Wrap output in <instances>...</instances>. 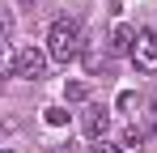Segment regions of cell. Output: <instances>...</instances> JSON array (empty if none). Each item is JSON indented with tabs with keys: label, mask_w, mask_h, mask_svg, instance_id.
Here are the masks:
<instances>
[{
	"label": "cell",
	"mask_w": 157,
	"mask_h": 153,
	"mask_svg": "<svg viewBox=\"0 0 157 153\" xmlns=\"http://www.w3.org/2000/svg\"><path fill=\"white\" fill-rule=\"evenodd\" d=\"M64 94H68V102H85V98H89V85H85V81H68Z\"/></svg>",
	"instance_id": "cell-7"
},
{
	"label": "cell",
	"mask_w": 157,
	"mask_h": 153,
	"mask_svg": "<svg viewBox=\"0 0 157 153\" xmlns=\"http://www.w3.org/2000/svg\"><path fill=\"white\" fill-rule=\"evenodd\" d=\"M9 153H13V149H9Z\"/></svg>",
	"instance_id": "cell-12"
},
{
	"label": "cell",
	"mask_w": 157,
	"mask_h": 153,
	"mask_svg": "<svg viewBox=\"0 0 157 153\" xmlns=\"http://www.w3.org/2000/svg\"><path fill=\"white\" fill-rule=\"evenodd\" d=\"M153 128H157V98H153Z\"/></svg>",
	"instance_id": "cell-11"
},
{
	"label": "cell",
	"mask_w": 157,
	"mask_h": 153,
	"mask_svg": "<svg viewBox=\"0 0 157 153\" xmlns=\"http://www.w3.org/2000/svg\"><path fill=\"white\" fill-rule=\"evenodd\" d=\"M47 51H38V47H26V51H17V68H13V76H26V81H38L43 76V68H47Z\"/></svg>",
	"instance_id": "cell-3"
},
{
	"label": "cell",
	"mask_w": 157,
	"mask_h": 153,
	"mask_svg": "<svg viewBox=\"0 0 157 153\" xmlns=\"http://www.w3.org/2000/svg\"><path fill=\"white\" fill-rule=\"evenodd\" d=\"M144 140H149V128H140V124H128L123 132H119V149L123 153H140Z\"/></svg>",
	"instance_id": "cell-5"
},
{
	"label": "cell",
	"mask_w": 157,
	"mask_h": 153,
	"mask_svg": "<svg viewBox=\"0 0 157 153\" xmlns=\"http://www.w3.org/2000/svg\"><path fill=\"white\" fill-rule=\"evenodd\" d=\"M106 128H110V111L106 106H89L85 111V136L89 140H106Z\"/></svg>",
	"instance_id": "cell-4"
},
{
	"label": "cell",
	"mask_w": 157,
	"mask_h": 153,
	"mask_svg": "<svg viewBox=\"0 0 157 153\" xmlns=\"http://www.w3.org/2000/svg\"><path fill=\"white\" fill-rule=\"evenodd\" d=\"M89 153H123V149H119V145H106V140H94Z\"/></svg>",
	"instance_id": "cell-10"
},
{
	"label": "cell",
	"mask_w": 157,
	"mask_h": 153,
	"mask_svg": "<svg viewBox=\"0 0 157 153\" xmlns=\"http://www.w3.org/2000/svg\"><path fill=\"white\" fill-rule=\"evenodd\" d=\"M115 106H119V111H132V106H136V94H132V89H123V94H119V102H115Z\"/></svg>",
	"instance_id": "cell-9"
},
{
	"label": "cell",
	"mask_w": 157,
	"mask_h": 153,
	"mask_svg": "<svg viewBox=\"0 0 157 153\" xmlns=\"http://www.w3.org/2000/svg\"><path fill=\"white\" fill-rule=\"evenodd\" d=\"M132 64H136L140 73H157V30H140V34H136Z\"/></svg>",
	"instance_id": "cell-2"
},
{
	"label": "cell",
	"mask_w": 157,
	"mask_h": 153,
	"mask_svg": "<svg viewBox=\"0 0 157 153\" xmlns=\"http://www.w3.org/2000/svg\"><path fill=\"white\" fill-rule=\"evenodd\" d=\"M136 34H140V30H132L128 22H119L115 30H110V51H119V55L128 51V55H132V47H136Z\"/></svg>",
	"instance_id": "cell-6"
},
{
	"label": "cell",
	"mask_w": 157,
	"mask_h": 153,
	"mask_svg": "<svg viewBox=\"0 0 157 153\" xmlns=\"http://www.w3.org/2000/svg\"><path fill=\"white\" fill-rule=\"evenodd\" d=\"M81 43H85V34H81V26L68 22V17H59V22L47 30V55H51L55 64H72L81 55Z\"/></svg>",
	"instance_id": "cell-1"
},
{
	"label": "cell",
	"mask_w": 157,
	"mask_h": 153,
	"mask_svg": "<svg viewBox=\"0 0 157 153\" xmlns=\"http://www.w3.org/2000/svg\"><path fill=\"white\" fill-rule=\"evenodd\" d=\"M47 124H51V128H64V124H68V111H64V106H47Z\"/></svg>",
	"instance_id": "cell-8"
}]
</instances>
